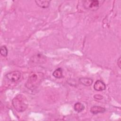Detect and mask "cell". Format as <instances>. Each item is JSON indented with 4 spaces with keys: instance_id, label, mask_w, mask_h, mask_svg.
<instances>
[{
    "instance_id": "8fae6325",
    "label": "cell",
    "mask_w": 121,
    "mask_h": 121,
    "mask_svg": "<svg viewBox=\"0 0 121 121\" xmlns=\"http://www.w3.org/2000/svg\"><path fill=\"white\" fill-rule=\"evenodd\" d=\"M74 109L77 112H80L84 110L85 106L82 103L80 102H77L74 104Z\"/></svg>"
},
{
    "instance_id": "ba28073f",
    "label": "cell",
    "mask_w": 121,
    "mask_h": 121,
    "mask_svg": "<svg viewBox=\"0 0 121 121\" xmlns=\"http://www.w3.org/2000/svg\"><path fill=\"white\" fill-rule=\"evenodd\" d=\"M50 0H35V2L36 5L40 8L43 9H46L49 7Z\"/></svg>"
},
{
    "instance_id": "5bb4252c",
    "label": "cell",
    "mask_w": 121,
    "mask_h": 121,
    "mask_svg": "<svg viewBox=\"0 0 121 121\" xmlns=\"http://www.w3.org/2000/svg\"><path fill=\"white\" fill-rule=\"evenodd\" d=\"M117 65L120 69L121 68V58L120 57L117 60Z\"/></svg>"
},
{
    "instance_id": "9c48e42d",
    "label": "cell",
    "mask_w": 121,
    "mask_h": 121,
    "mask_svg": "<svg viewBox=\"0 0 121 121\" xmlns=\"http://www.w3.org/2000/svg\"><path fill=\"white\" fill-rule=\"evenodd\" d=\"M79 81L81 84L85 86H90L93 82V80L91 78L82 77L79 79Z\"/></svg>"
},
{
    "instance_id": "5b68a950",
    "label": "cell",
    "mask_w": 121,
    "mask_h": 121,
    "mask_svg": "<svg viewBox=\"0 0 121 121\" xmlns=\"http://www.w3.org/2000/svg\"><path fill=\"white\" fill-rule=\"evenodd\" d=\"M37 78L38 77L36 74H33L30 76L26 83V86L30 89L34 88L36 84Z\"/></svg>"
},
{
    "instance_id": "4fadbf2b",
    "label": "cell",
    "mask_w": 121,
    "mask_h": 121,
    "mask_svg": "<svg viewBox=\"0 0 121 121\" xmlns=\"http://www.w3.org/2000/svg\"><path fill=\"white\" fill-rule=\"evenodd\" d=\"M94 98L96 100H102L103 98V96L100 95L96 94L94 96Z\"/></svg>"
},
{
    "instance_id": "8992f818",
    "label": "cell",
    "mask_w": 121,
    "mask_h": 121,
    "mask_svg": "<svg viewBox=\"0 0 121 121\" xmlns=\"http://www.w3.org/2000/svg\"><path fill=\"white\" fill-rule=\"evenodd\" d=\"M94 88L97 91H102L106 89V86L102 81L98 80L95 83L94 85Z\"/></svg>"
},
{
    "instance_id": "3957f363",
    "label": "cell",
    "mask_w": 121,
    "mask_h": 121,
    "mask_svg": "<svg viewBox=\"0 0 121 121\" xmlns=\"http://www.w3.org/2000/svg\"><path fill=\"white\" fill-rule=\"evenodd\" d=\"M21 75L20 72L16 70L11 71L7 73L5 75V77L9 81L12 82H17L20 78Z\"/></svg>"
},
{
    "instance_id": "52a82bcc",
    "label": "cell",
    "mask_w": 121,
    "mask_h": 121,
    "mask_svg": "<svg viewBox=\"0 0 121 121\" xmlns=\"http://www.w3.org/2000/svg\"><path fill=\"white\" fill-rule=\"evenodd\" d=\"M105 112V109L99 106H93L90 108V112L93 114H97L99 113H104Z\"/></svg>"
},
{
    "instance_id": "30bf717a",
    "label": "cell",
    "mask_w": 121,
    "mask_h": 121,
    "mask_svg": "<svg viewBox=\"0 0 121 121\" xmlns=\"http://www.w3.org/2000/svg\"><path fill=\"white\" fill-rule=\"evenodd\" d=\"M52 76L56 78H63L62 69L61 68H58L53 71Z\"/></svg>"
},
{
    "instance_id": "277c9868",
    "label": "cell",
    "mask_w": 121,
    "mask_h": 121,
    "mask_svg": "<svg viewBox=\"0 0 121 121\" xmlns=\"http://www.w3.org/2000/svg\"><path fill=\"white\" fill-rule=\"evenodd\" d=\"M46 61V57L41 54H37L30 60L31 63L34 65H37L39 64H42Z\"/></svg>"
},
{
    "instance_id": "6da1fadb",
    "label": "cell",
    "mask_w": 121,
    "mask_h": 121,
    "mask_svg": "<svg viewBox=\"0 0 121 121\" xmlns=\"http://www.w3.org/2000/svg\"><path fill=\"white\" fill-rule=\"evenodd\" d=\"M12 103L15 110L19 112H24L28 107V101L26 97L21 94L15 96L12 101Z\"/></svg>"
},
{
    "instance_id": "7a4b0ae2",
    "label": "cell",
    "mask_w": 121,
    "mask_h": 121,
    "mask_svg": "<svg viewBox=\"0 0 121 121\" xmlns=\"http://www.w3.org/2000/svg\"><path fill=\"white\" fill-rule=\"evenodd\" d=\"M102 2V1L97 0H86L83 1V6L86 9L95 11L99 9L103 3H101Z\"/></svg>"
},
{
    "instance_id": "7c38bea8",
    "label": "cell",
    "mask_w": 121,
    "mask_h": 121,
    "mask_svg": "<svg viewBox=\"0 0 121 121\" xmlns=\"http://www.w3.org/2000/svg\"><path fill=\"white\" fill-rule=\"evenodd\" d=\"M0 54L3 56L4 57H7V55H8V49L6 47V46L3 45L0 47Z\"/></svg>"
}]
</instances>
